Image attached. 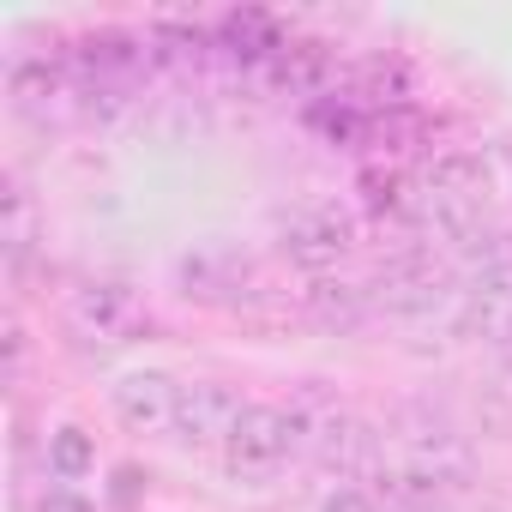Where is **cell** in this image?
<instances>
[{
    "mask_svg": "<svg viewBox=\"0 0 512 512\" xmlns=\"http://www.w3.org/2000/svg\"><path fill=\"white\" fill-rule=\"evenodd\" d=\"M25 247H31V199L13 187L7 193V253H13V260H25Z\"/></svg>",
    "mask_w": 512,
    "mask_h": 512,
    "instance_id": "12",
    "label": "cell"
},
{
    "mask_svg": "<svg viewBox=\"0 0 512 512\" xmlns=\"http://www.w3.org/2000/svg\"><path fill=\"white\" fill-rule=\"evenodd\" d=\"M506 272H512V253H506Z\"/></svg>",
    "mask_w": 512,
    "mask_h": 512,
    "instance_id": "16",
    "label": "cell"
},
{
    "mask_svg": "<svg viewBox=\"0 0 512 512\" xmlns=\"http://www.w3.org/2000/svg\"><path fill=\"white\" fill-rule=\"evenodd\" d=\"M43 512H91V506H85L79 494H67V488H49V494H43Z\"/></svg>",
    "mask_w": 512,
    "mask_h": 512,
    "instance_id": "14",
    "label": "cell"
},
{
    "mask_svg": "<svg viewBox=\"0 0 512 512\" xmlns=\"http://www.w3.org/2000/svg\"><path fill=\"white\" fill-rule=\"evenodd\" d=\"M247 416V404L223 386V380H193L181 386V410H175V434L187 446H229L235 422Z\"/></svg>",
    "mask_w": 512,
    "mask_h": 512,
    "instance_id": "5",
    "label": "cell"
},
{
    "mask_svg": "<svg viewBox=\"0 0 512 512\" xmlns=\"http://www.w3.org/2000/svg\"><path fill=\"white\" fill-rule=\"evenodd\" d=\"M175 410H181V386L169 374H157V368L127 374L115 386V416H121L127 434H169L175 428Z\"/></svg>",
    "mask_w": 512,
    "mask_h": 512,
    "instance_id": "6",
    "label": "cell"
},
{
    "mask_svg": "<svg viewBox=\"0 0 512 512\" xmlns=\"http://www.w3.org/2000/svg\"><path fill=\"white\" fill-rule=\"evenodd\" d=\"M356 97H362L368 109H404V97H410L404 61H368L362 79H356Z\"/></svg>",
    "mask_w": 512,
    "mask_h": 512,
    "instance_id": "10",
    "label": "cell"
},
{
    "mask_svg": "<svg viewBox=\"0 0 512 512\" xmlns=\"http://www.w3.org/2000/svg\"><path fill=\"white\" fill-rule=\"evenodd\" d=\"M494 338H500V350H506V356H512V308H506V314H500V326H494Z\"/></svg>",
    "mask_w": 512,
    "mask_h": 512,
    "instance_id": "15",
    "label": "cell"
},
{
    "mask_svg": "<svg viewBox=\"0 0 512 512\" xmlns=\"http://www.w3.org/2000/svg\"><path fill=\"white\" fill-rule=\"evenodd\" d=\"M308 314L320 320V326H356L362 314H368V290H350V284H314L308 290Z\"/></svg>",
    "mask_w": 512,
    "mask_h": 512,
    "instance_id": "11",
    "label": "cell"
},
{
    "mask_svg": "<svg viewBox=\"0 0 512 512\" xmlns=\"http://www.w3.org/2000/svg\"><path fill=\"white\" fill-rule=\"evenodd\" d=\"M79 91L49 67V61H25V67H13V103L25 109V115H37V121H49V115H67V103H73Z\"/></svg>",
    "mask_w": 512,
    "mask_h": 512,
    "instance_id": "8",
    "label": "cell"
},
{
    "mask_svg": "<svg viewBox=\"0 0 512 512\" xmlns=\"http://www.w3.org/2000/svg\"><path fill=\"white\" fill-rule=\"evenodd\" d=\"M422 193H428V211H434V223H440L446 235L476 241V229H482V217H488V199H494L488 163H482L476 151H446V157L428 163Z\"/></svg>",
    "mask_w": 512,
    "mask_h": 512,
    "instance_id": "1",
    "label": "cell"
},
{
    "mask_svg": "<svg viewBox=\"0 0 512 512\" xmlns=\"http://www.w3.org/2000/svg\"><path fill=\"white\" fill-rule=\"evenodd\" d=\"M290 452H302V428H296L290 404H247V416L235 422V434L223 446V464L241 482H266Z\"/></svg>",
    "mask_w": 512,
    "mask_h": 512,
    "instance_id": "2",
    "label": "cell"
},
{
    "mask_svg": "<svg viewBox=\"0 0 512 512\" xmlns=\"http://www.w3.org/2000/svg\"><path fill=\"white\" fill-rule=\"evenodd\" d=\"M253 272H247V260H235V253H223V247H205V253H193V260L181 266V284H187V296H199V302H241Z\"/></svg>",
    "mask_w": 512,
    "mask_h": 512,
    "instance_id": "7",
    "label": "cell"
},
{
    "mask_svg": "<svg viewBox=\"0 0 512 512\" xmlns=\"http://www.w3.org/2000/svg\"><path fill=\"white\" fill-rule=\"evenodd\" d=\"M320 512H374V500H368L362 488H332V494L320 500Z\"/></svg>",
    "mask_w": 512,
    "mask_h": 512,
    "instance_id": "13",
    "label": "cell"
},
{
    "mask_svg": "<svg viewBox=\"0 0 512 512\" xmlns=\"http://www.w3.org/2000/svg\"><path fill=\"white\" fill-rule=\"evenodd\" d=\"M49 470L61 476V482H79V476H91L97 470V440L85 434V428H55L49 434Z\"/></svg>",
    "mask_w": 512,
    "mask_h": 512,
    "instance_id": "9",
    "label": "cell"
},
{
    "mask_svg": "<svg viewBox=\"0 0 512 512\" xmlns=\"http://www.w3.org/2000/svg\"><path fill=\"white\" fill-rule=\"evenodd\" d=\"M67 320L79 338L91 344H139L151 332V308L139 302L133 284H115V278H91L67 296Z\"/></svg>",
    "mask_w": 512,
    "mask_h": 512,
    "instance_id": "3",
    "label": "cell"
},
{
    "mask_svg": "<svg viewBox=\"0 0 512 512\" xmlns=\"http://www.w3.org/2000/svg\"><path fill=\"white\" fill-rule=\"evenodd\" d=\"M350 247H356V223L338 205H308V211H296L284 223V260L302 266V272H314V278L332 272Z\"/></svg>",
    "mask_w": 512,
    "mask_h": 512,
    "instance_id": "4",
    "label": "cell"
}]
</instances>
